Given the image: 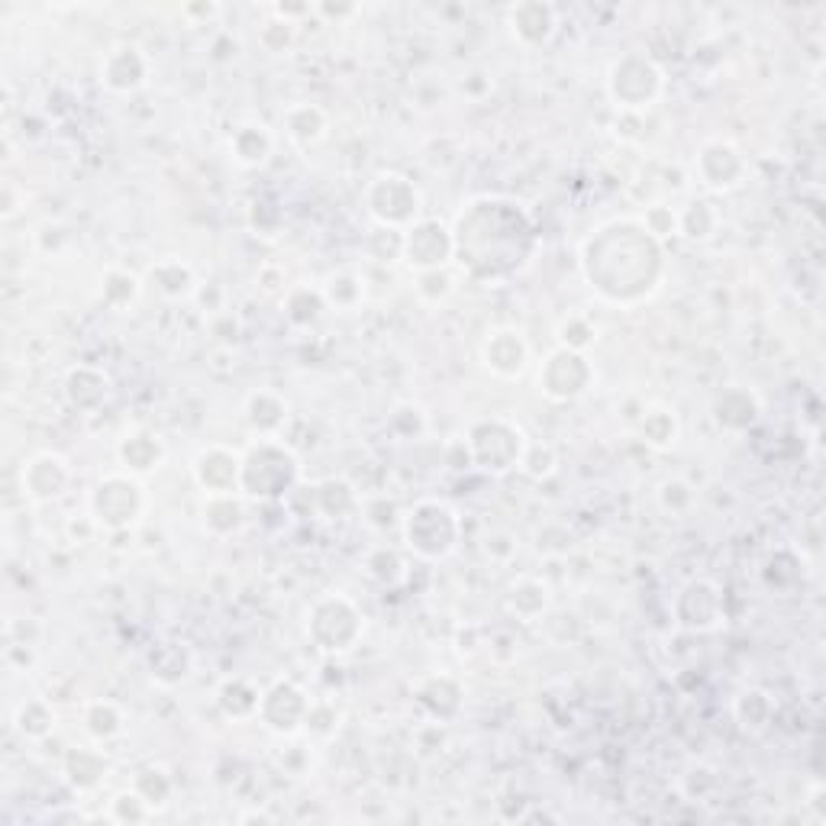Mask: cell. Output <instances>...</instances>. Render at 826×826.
<instances>
[{"instance_id":"e575fe53","label":"cell","mask_w":826,"mask_h":826,"mask_svg":"<svg viewBox=\"0 0 826 826\" xmlns=\"http://www.w3.org/2000/svg\"><path fill=\"white\" fill-rule=\"evenodd\" d=\"M639 432H643L646 446H653V449L665 452V449H671V446L678 442L681 424H678L675 410H668V407H649V410L643 414V420H639Z\"/></svg>"},{"instance_id":"7a4b0ae2","label":"cell","mask_w":826,"mask_h":826,"mask_svg":"<svg viewBox=\"0 0 826 826\" xmlns=\"http://www.w3.org/2000/svg\"><path fill=\"white\" fill-rule=\"evenodd\" d=\"M456 256L468 262L471 275L497 278L527 259L533 227L527 210L514 200H475L456 227Z\"/></svg>"},{"instance_id":"4fadbf2b","label":"cell","mask_w":826,"mask_h":826,"mask_svg":"<svg viewBox=\"0 0 826 826\" xmlns=\"http://www.w3.org/2000/svg\"><path fill=\"white\" fill-rule=\"evenodd\" d=\"M100 84L110 94H136L149 84L152 78V59L146 56L142 46L136 42H117L103 59H100Z\"/></svg>"},{"instance_id":"7c38bea8","label":"cell","mask_w":826,"mask_h":826,"mask_svg":"<svg viewBox=\"0 0 826 826\" xmlns=\"http://www.w3.org/2000/svg\"><path fill=\"white\" fill-rule=\"evenodd\" d=\"M310 697L291 678H278L268 691H262V704H259V720L271 733L278 736H295L307 724V710H310Z\"/></svg>"},{"instance_id":"cb8c5ba5","label":"cell","mask_w":826,"mask_h":826,"mask_svg":"<svg viewBox=\"0 0 826 826\" xmlns=\"http://www.w3.org/2000/svg\"><path fill=\"white\" fill-rule=\"evenodd\" d=\"M288 400L278 395V391H252L246 397V420L249 427L259 432V439H275L278 432L285 430L288 424Z\"/></svg>"},{"instance_id":"c3c4849f","label":"cell","mask_w":826,"mask_h":826,"mask_svg":"<svg viewBox=\"0 0 826 826\" xmlns=\"http://www.w3.org/2000/svg\"><path fill=\"white\" fill-rule=\"evenodd\" d=\"M117 824H142V820H149L152 817V807L146 804V797L136 792H123L113 797V814H110Z\"/></svg>"},{"instance_id":"1f68e13d","label":"cell","mask_w":826,"mask_h":826,"mask_svg":"<svg viewBox=\"0 0 826 826\" xmlns=\"http://www.w3.org/2000/svg\"><path fill=\"white\" fill-rule=\"evenodd\" d=\"M107 759H103V753L98 749H88V746H81V749H71L66 756V775L68 782H71V788H78V792H91V788H98L100 782H103V775H107Z\"/></svg>"},{"instance_id":"f35d334b","label":"cell","mask_w":826,"mask_h":826,"mask_svg":"<svg viewBox=\"0 0 826 826\" xmlns=\"http://www.w3.org/2000/svg\"><path fill=\"white\" fill-rule=\"evenodd\" d=\"M733 714H736L739 727L746 729V733H762V729L772 724L775 704H772V697L765 695V691L753 688V691H743V695L736 697Z\"/></svg>"},{"instance_id":"74e56055","label":"cell","mask_w":826,"mask_h":826,"mask_svg":"<svg viewBox=\"0 0 826 826\" xmlns=\"http://www.w3.org/2000/svg\"><path fill=\"white\" fill-rule=\"evenodd\" d=\"M13 724L20 729V736H27V739H46V736L56 729V710H52L49 700L30 697V700H23V704L17 707Z\"/></svg>"},{"instance_id":"5b68a950","label":"cell","mask_w":826,"mask_h":826,"mask_svg":"<svg viewBox=\"0 0 826 826\" xmlns=\"http://www.w3.org/2000/svg\"><path fill=\"white\" fill-rule=\"evenodd\" d=\"M661 94H665V71L656 59L643 52L620 56L607 71V98L627 117H643L659 103Z\"/></svg>"},{"instance_id":"d6986e66","label":"cell","mask_w":826,"mask_h":826,"mask_svg":"<svg viewBox=\"0 0 826 826\" xmlns=\"http://www.w3.org/2000/svg\"><path fill=\"white\" fill-rule=\"evenodd\" d=\"M507 27L520 46L539 49L553 42V36L559 30V10L546 0H524L507 10Z\"/></svg>"},{"instance_id":"f6af8a7d","label":"cell","mask_w":826,"mask_h":826,"mask_svg":"<svg viewBox=\"0 0 826 826\" xmlns=\"http://www.w3.org/2000/svg\"><path fill=\"white\" fill-rule=\"evenodd\" d=\"M456 291V278L449 275V268H432V271H417V295L424 303H442Z\"/></svg>"},{"instance_id":"4316f807","label":"cell","mask_w":826,"mask_h":826,"mask_svg":"<svg viewBox=\"0 0 826 826\" xmlns=\"http://www.w3.org/2000/svg\"><path fill=\"white\" fill-rule=\"evenodd\" d=\"M117 456H120L123 468H130L136 475H142V471H152V468L162 465V459H166V442H162L156 432L136 430L120 439Z\"/></svg>"},{"instance_id":"277c9868","label":"cell","mask_w":826,"mask_h":826,"mask_svg":"<svg viewBox=\"0 0 826 826\" xmlns=\"http://www.w3.org/2000/svg\"><path fill=\"white\" fill-rule=\"evenodd\" d=\"M462 539V520L459 514L436 497H424L410 507L404 517V543L414 556L427 563H442L456 553Z\"/></svg>"},{"instance_id":"9c48e42d","label":"cell","mask_w":826,"mask_h":826,"mask_svg":"<svg viewBox=\"0 0 826 826\" xmlns=\"http://www.w3.org/2000/svg\"><path fill=\"white\" fill-rule=\"evenodd\" d=\"M142 510H146L142 485L123 471L103 475L91 491V517L98 520L100 529H110V533L132 529L142 520Z\"/></svg>"},{"instance_id":"681fc988","label":"cell","mask_w":826,"mask_h":826,"mask_svg":"<svg viewBox=\"0 0 826 826\" xmlns=\"http://www.w3.org/2000/svg\"><path fill=\"white\" fill-rule=\"evenodd\" d=\"M639 223L646 227V232L653 239H668V236H678V210L665 207V203H653L646 207V213L639 217Z\"/></svg>"},{"instance_id":"8fae6325","label":"cell","mask_w":826,"mask_h":826,"mask_svg":"<svg viewBox=\"0 0 826 826\" xmlns=\"http://www.w3.org/2000/svg\"><path fill=\"white\" fill-rule=\"evenodd\" d=\"M456 259V232L439 220L420 217L410 230H404V262L417 271L446 268Z\"/></svg>"},{"instance_id":"f1b7e54d","label":"cell","mask_w":826,"mask_h":826,"mask_svg":"<svg viewBox=\"0 0 826 826\" xmlns=\"http://www.w3.org/2000/svg\"><path fill=\"white\" fill-rule=\"evenodd\" d=\"M149 278H152V288L166 300H185L198 291L195 268L188 262H181V259H162V262H156L152 271H149Z\"/></svg>"},{"instance_id":"7402d4cb","label":"cell","mask_w":826,"mask_h":826,"mask_svg":"<svg viewBox=\"0 0 826 826\" xmlns=\"http://www.w3.org/2000/svg\"><path fill=\"white\" fill-rule=\"evenodd\" d=\"M275 152V132L265 123H239L230 136V156L236 166L242 168H262Z\"/></svg>"},{"instance_id":"7bdbcfd3","label":"cell","mask_w":826,"mask_h":826,"mask_svg":"<svg viewBox=\"0 0 826 826\" xmlns=\"http://www.w3.org/2000/svg\"><path fill=\"white\" fill-rule=\"evenodd\" d=\"M597 342V327L591 317L585 314H571L559 324V346L571 349V352H588Z\"/></svg>"},{"instance_id":"2e32d148","label":"cell","mask_w":826,"mask_h":826,"mask_svg":"<svg viewBox=\"0 0 826 826\" xmlns=\"http://www.w3.org/2000/svg\"><path fill=\"white\" fill-rule=\"evenodd\" d=\"M195 478L203 488V495H242L239 481H242V456L232 452L230 446H207L200 449L195 459Z\"/></svg>"},{"instance_id":"83f0119b","label":"cell","mask_w":826,"mask_h":826,"mask_svg":"<svg viewBox=\"0 0 826 826\" xmlns=\"http://www.w3.org/2000/svg\"><path fill=\"white\" fill-rule=\"evenodd\" d=\"M259 704H262V691L252 681H246V678H223L220 688H217V707L230 720L259 717Z\"/></svg>"},{"instance_id":"6da1fadb","label":"cell","mask_w":826,"mask_h":826,"mask_svg":"<svg viewBox=\"0 0 826 826\" xmlns=\"http://www.w3.org/2000/svg\"><path fill=\"white\" fill-rule=\"evenodd\" d=\"M581 268L600 298L629 307L659 288L665 271L661 242L639 220H610L585 239Z\"/></svg>"},{"instance_id":"8d00e7d4","label":"cell","mask_w":826,"mask_h":826,"mask_svg":"<svg viewBox=\"0 0 826 826\" xmlns=\"http://www.w3.org/2000/svg\"><path fill=\"white\" fill-rule=\"evenodd\" d=\"M717 227H720V213L707 200H691L685 210H678V236L704 242V239H710L717 232Z\"/></svg>"},{"instance_id":"60d3db41","label":"cell","mask_w":826,"mask_h":826,"mask_svg":"<svg viewBox=\"0 0 826 826\" xmlns=\"http://www.w3.org/2000/svg\"><path fill=\"white\" fill-rule=\"evenodd\" d=\"M327 310L324 291H310V288H291L285 295V314L295 327H310L320 320V314Z\"/></svg>"},{"instance_id":"836d02e7","label":"cell","mask_w":826,"mask_h":826,"mask_svg":"<svg viewBox=\"0 0 826 826\" xmlns=\"http://www.w3.org/2000/svg\"><path fill=\"white\" fill-rule=\"evenodd\" d=\"M149 668H152L156 681H162V685H178V681H185L188 671H191V653H188L185 646H178V643H162V646L152 649Z\"/></svg>"},{"instance_id":"8992f818","label":"cell","mask_w":826,"mask_h":826,"mask_svg":"<svg viewBox=\"0 0 826 826\" xmlns=\"http://www.w3.org/2000/svg\"><path fill=\"white\" fill-rule=\"evenodd\" d=\"M527 442V430L520 424L507 420V417L475 420L468 427V436H465V446L471 452V465L481 468V471H488V475H495V478L514 471V468H520Z\"/></svg>"},{"instance_id":"30bf717a","label":"cell","mask_w":826,"mask_h":826,"mask_svg":"<svg viewBox=\"0 0 826 826\" xmlns=\"http://www.w3.org/2000/svg\"><path fill=\"white\" fill-rule=\"evenodd\" d=\"M591 385H595V365L588 362L585 352H571L559 346L539 365V391L556 404L585 397L591 391Z\"/></svg>"},{"instance_id":"b9f144b4","label":"cell","mask_w":826,"mask_h":826,"mask_svg":"<svg viewBox=\"0 0 826 826\" xmlns=\"http://www.w3.org/2000/svg\"><path fill=\"white\" fill-rule=\"evenodd\" d=\"M132 788L146 797V804H149L152 810L166 807L168 797H171V792H175V785H171V778H168L166 768H156V765H149V768H142V772H136Z\"/></svg>"},{"instance_id":"44dd1931","label":"cell","mask_w":826,"mask_h":826,"mask_svg":"<svg viewBox=\"0 0 826 826\" xmlns=\"http://www.w3.org/2000/svg\"><path fill=\"white\" fill-rule=\"evenodd\" d=\"M110 391H113V381L98 365H74L66 375L68 404L81 414L100 410L110 400Z\"/></svg>"},{"instance_id":"816d5d0a","label":"cell","mask_w":826,"mask_h":826,"mask_svg":"<svg viewBox=\"0 0 826 826\" xmlns=\"http://www.w3.org/2000/svg\"><path fill=\"white\" fill-rule=\"evenodd\" d=\"M368 249L378 262H397L404 259V232L375 227V232L368 236Z\"/></svg>"},{"instance_id":"7dc6e473","label":"cell","mask_w":826,"mask_h":826,"mask_svg":"<svg viewBox=\"0 0 826 826\" xmlns=\"http://www.w3.org/2000/svg\"><path fill=\"white\" fill-rule=\"evenodd\" d=\"M365 568H368V575H371L378 585H397V581L404 578V563H400V556H397L395 549H388V546L375 549V553L365 559Z\"/></svg>"},{"instance_id":"52a82bcc","label":"cell","mask_w":826,"mask_h":826,"mask_svg":"<svg viewBox=\"0 0 826 826\" xmlns=\"http://www.w3.org/2000/svg\"><path fill=\"white\" fill-rule=\"evenodd\" d=\"M365 633L362 607L346 595H324L307 614V636L327 656H342L359 646Z\"/></svg>"},{"instance_id":"e0dca14e","label":"cell","mask_w":826,"mask_h":826,"mask_svg":"<svg viewBox=\"0 0 826 826\" xmlns=\"http://www.w3.org/2000/svg\"><path fill=\"white\" fill-rule=\"evenodd\" d=\"M481 362L497 378H520L529 365V342L517 327H497L481 342Z\"/></svg>"},{"instance_id":"d6a6232c","label":"cell","mask_w":826,"mask_h":826,"mask_svg":"<svg viewBox=\"0 0 826 826\" xmlns=\"http://www.w3.org/2000/svg\"><path fill=\"white\" fill-rule=\"evenodd\" d=\"M123 727H127V714L117 700H91L84 707V729L91 739L107 743V739L120 736Z\"/></svg>"},{"instance_id":"db71d44e","label":"cell","mask_w":826,"mask_h":826,"mask_svg":"<svg viewBox=\"0 0 826 826\" xmlns=\"http://www.w3.org/2000/svg\"><path fill=\"white\" fill-rule=\"evenodd\" d=\"M336 727H339V710L332 707L330 700H314L310 710H307V724H303V729L314 733V736H320V739H330L332 733H336Z\"/></svg>"},{"instance_id":"484cf974","label":"cell","mask_w":826,"mask_h":826,"mask_svg":"<svg viewBox=\"0 0 826 826\" xmlns=\"http://www.w3.org/2000/svg\"><path fill=\"white\" fill-rule=\"evenodd\" d=\"M549 600H553V588L543 578H533V575L517 578L507 588V595H504L507 614L517 617V620H536V617H543L549 610Z\"/></svg>"},{"instance_id":"3957f363","label":"cell","mask_w":826,"mask_h":826,"mask_svg":"<svg viewBox=\"0 0 826 826\" xmlns=\"http://www.w3.org/2000/svg\"><path fill=\"white\" fill-rule=\"evenodd\" d=\"M300 462L298 456L275 439H259L242 456V481L239 491L265 504H278L298 488Z\"/></svg>"},{"instance_id":"4dcf8cb0","label":"cell","mask_w":826,"mask_h":826,"mask_svg":"<svg viewBox=\"0 0 826 826\" xmlns=\"http://www.w3.org/2000/svg\"><path fill=\"white\" fill-rule=\"evenodd\" d=\"M200 514H203V527L210 529L213 536H232L236 529L242 527L246 507H242V497L239 495H207Z\"/></svg>"},{"instance_id":"ac0fdd59","label":"cell","mask_w":826,"mask_h":826,"mask_svg":"<svg viewBox=\"0 0 826 826\" xmlns=\"http://www.w3.org/2000/svg\"><path fill=\"white\" fill-rule=\"evenodd\" d=\"M20 485H23V495L30 500L49 504V500H56V497H62L68 491L71 465L59 452H39V456H33L30 462L23 465Z\"/></svg>"},{"instance_id":"bcb514c9","label":"cell","mask_w":826,"mask_h":826,"mask_svg":"<svg viewBox=\"0 0 826 826\" xmlns=\"http://www.w3.org/2000/svg\"><path fill=\"white\" fill-rule=\"evenodd\" d=\"M388 427L400 439H417V436H424V430H427V414L417 404L404 400V404H397L395 410H391Z\"/></svg>"},{"instance_id":"603a6c76","label":"cell","mask_w":826,"mask_h":826,"mask_svg":"<svg viewBox=\"0 0 826 826\" xmlns=\"http://www.w3.org/2000/svg\"><path fill=\"white\" fill-rule=\"evenodd\" d=\"M762 414V400L756 391L749 388H727L724 395L714 400V420L724 427V430L743 432L749 427H756Z\"/></svg>"},{"instance_id":"d590c367","label":"cell","mask_w":826,"mask_h":826,"mask_svg":"<svg viewBox=\"0 0 826 826\" xmlns=\"http://www.w3.org/2000/svg\"><path fill=\"white\" fill-rule=\"evenodd\" d=\"M139 291H142L139 278L132 271H123V268H107L103 278H100V300L110 310H127L130 303H136Z\"/></svg>"},{"instance_id":"f907efd6","label":"cell","mask_w":826,"mask_h":826,"mask_svg":"<svg viewBox=\"0 0 826 826\" xmlns=\"http://www.w3.org/2000/svg\"><path fill=\"white\" fill-rule=\"evenodd\" d=\"M295 36H298L295 33V23L271 17L268 23H262V30H259V42H262L265 52L281 56V52H288V49L295 46Z\"/></svg>"},{"instance_id":"f546056e","label":"cell","mask_w":826,"mask_h":826,"mask_svg":"<svg viewBox=\"0 0 826 826\" xmlns=\"http://www.w3.org/2000/svg\"><path fill=\"white\" fill-rule=\"evenodd\" d=\"M314 500H317V510L330 520H346L352 517L359 507H362V497L359 491L346 481V478H327L314 488Z\"/></svg>"},{"instance_id":"f5cc1de1","label":"cell","mask_w":826,"mask_h":826,"mask_svg":"<svg viewBox=\"0 0 826 826\" xmlns=\"http://www.w3.org/2000/svg\"><path fill=\"white\" fill-rule=\"evenodd\" d=\"M659 504L668 514H685L695 504V488L681 478H668L659 485Z\"/></svg>"},{"instance_id":"9f6ffc18","label":"cell","mask_w":826,"mask_h":826,"mask_svg":"<svg viewBox=\"0 0 826 826\" xmlns=\"http://www.w3.org/2000/svg\"><path fill=\"white\" fill-rule=\"evenodd\" d=\"M17 210H20V207H17V200H13V185L7 181V185H3V220H10Z\"/></svg>"},{"instance_id":"d4e9b609","label":"cell","mask_w":826,"mask_h":826,"mask_svg":"<svg viewBox=\"0 0 826 826\" xmlns=\"http://www.w3.org/2000/svg\"><path fill=\"white\" fill-rule=\"evenodd\" d=\"M281 123H285V132H288V139L295 146H317L327 136V130H330L327 110L317 107V103H307V100L285 107Z\"/></svg>"},{"instance_id":"ffe728a7","label":"cell","mask_w":826,"mask_h":826,"mask_svg":"<svg viewBox=\"0 0 826 826\" xmlns=\"http://www.w3.org/2000/svg\"><path fill=\"white\" fill-rule=\"evenodd\" d=\"M414 695H417V704L430 714V720H439V724H449L462 710V685L456 675H446V671L420 678Z\"/></svg>"},{"instance_id":"5bb4252c","label":"cell","mask_w":826,"mask_h":826,"mask_svg":"<svg viewBox=\"0 0 826 826\" xmlns=\"http://www.w3.org/2000/svg\"><path fill=\"white\" fill-rule=\"evenodd\" d=\"M675 624L688 633H710L724 624V595L714 581L695 578L675 597Z\"/></svg>"},{"instance_id":"6f0895ef","label":"cell","mask_w":826,"mask_h":826,"mask_svg":"<svg viewBox=\"0 0 826 826\" xmlns=\"http://www.w3.org/2000/svg\"><path fill=\"white\" fill-rule=\"evenodd\" d=\"M185 13H198V17H213V13H217V7H213V3H207V7H185Z\"/></svg>"},{"instance_id":"ab89813d","label":"cell","mask_w":826,"mask_h":826,"mask_svg":"<svg viewBox=\"0 0 826 826\" xmlns=\"http://www.w3.org/2000/svg\"><path fill=\"white\" fill-rule=\"evenodd\" d=\"M365 298V281L356 271H339L324 285V300L332 310H356Z\"/></svg>"},{"instance_id":"ee69618b","label":"cell","mask_w":826,"mask_h":826,"mask_svg":"<svg viewBox=\"0 0 826 826\" xmlns=\"http://www.w3.org/2000/svg\"><path fill=\"white\" fill-rule=\"evenodd\" d=\"M556 468H559V452L549 442H533L529 439L527 449H524V459H520V471L533 481H546V478L556 475Z\"/></svg>"},{"instance_id":"11a10c76","label":"cell","mask_w":826,"mask_h":826,"mask_svg":"<svg viewBox=\"0 0 826 826\" xmlns=\"http://www.w3.org/2000/svg\"><path fill=\"white\" fill-rule=\"evenodd\" d=\"M485 549H488V556H495V559H510L514 553H517V543H514V536L510 533H491L488 539H485Z\"/></svg>"},{"instance_id":"9a60e30c","label":"cell","mask_w":826,"mask_h":826,"mask_svg":"<svg viewBox=\"0 0 826 826\" xmlns=\"http://www.w3.org/2000/svg\"><path fill=\"white\" fill-rule=\"evenodd\" d=\"M697 178L707 191H736L746 178V159L727 139H710L697 152Z\"/></svg>"},{"instance_id":"ba28073f","label":"cell","mask_w":826,"mask_h":826,"mask_svg":"<svg viewBox=\"0 0 826 826\" xmlns=\"http://www.w3.org/2000/svg\"><path fill=\"white\" fill-rule=\"evenodd\" d=\"M365 207L378 227L388 230H410L420 220L424 198L414 188V181L400 171H381L365 188Z\"/></svg>"}]
</instances>
